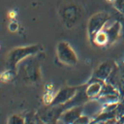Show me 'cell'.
Here are the masks:
<instances>
[{
  "label": "cell",
  "mask_w": 124,
  "mask_h": 124,
  "mask_svg": "<svg viewBox=\"0 0 124 124\" xmlns=\"http://www.w3.org/2000/svg\"><path fill=\"white\" fill-rule=\"evenodd\" d=\"M105 82L92 78L85 87V94L88 100L99 98L101 94Z\"/></svg>",
  "instance_id": "cell-7"
},
{
  "label": "cell",
  "mask_w": 124,
  "mask_h": 124,
  "mask_svg": "<svg viewBox=\"0 0 124 124\" xmlns=\"http://www.w3.org/2000/svg\"><path fill=\"white\" fill-rule=\"evenodd\" d=\"M43 51L42 44L29 45L25 47H17L11 49L7 54L6 67L7 69H12L17 71L18 66L21 62L27 59L28 57L35 55Z\"/></svg>",
  "instance_id": "cell-2"
},
{
  "label": "cell",
  "mask_w": 124,
  "mask_h": 124,
  "mask_svg": "<svg viewBox=\"0 0 124 124\" xmlns=\"http://www.w3.org/2000/svg\"><path fill=\"white\" fill-rule=\"evenodd\" d=\"M113 6L122 19V23H124V0H115Z\"/></svg>",
  "instance_id": "cell-12"
},
{
  "label": "cell",
  "mask_w": 124,
  "mask_h": 124,
  "mask_svg": "<svg viewBox=\"0 0 124 124\" xmlns=\"http://www.w3.org/2000/svg\"><path fill=\"white\" fill-rule=\"evenodd\" d=\"M18 72L16 70L7 69V71H4L1 75V81L3 83H9L17 77Z\"/></svg>",
  "instance_id": "cell-11"
},
{
  "label": "cell",
  "mask_w": 124,
  "mask_h": 124,
  "mask_svg": "<svg viewBox=\"0 0 124 124\" xmlns=\"http://www.w3.org/2000/svg\"><path fill=\"white\" fill-rule=\"evenodd\" d=\"M116 66V64L112 61H105L97 67V69L94 71L93 75L92 78H96V79L101 80L103 82H106L110 76L111 75L114 68Z\"/></svg>",
  "instance_id": "cell-8"
},
{
  "label": "cell",
  "mask_w": 124,
  "mask_h": 124,
  "mask_svg": "<svg viewBox=\"0 0 124 124\" xmlns=\"http://www.w3.org/2000/svg\"><path fill=\"white\" fill-rule=\"evenodd\" d=\"M45 58L43 51L21 62L17 77L26 84H36L41 80V66Z\"/></svg>",
  "instance_id": "cell-1"
},
{
  "label": "cell",
  "mask_w": 124,
  "mask_h": 124,
  "mask_svg": "<svg viewBox=\"0 0 124 124\" xmlns=\"http://www.w3.org/2000/svg\"><path fill=\"white\" fill-rule=\"evenodd\" d=\"M111 16L106 12H98L90 17L88 22V35L90 42L93 43L95 35L105 26Z\"/></svg>",
  "instance_id": "cell-4"
},
{
  "label": "cell",
  "mask_w": 124,
  "mask_h": 124,
  "mask_svg": "<svg viewBox=\"0 0 124 124\" xmlns=\"http://www.w3.org/2000/svg\"><path fill=\"white\" fill-rule=\"evenodd\" d=\"M118 89H120L121 93H124V64H122V66L119 67Z\"/></svg>",
  "instance_id": "cell-13"
},
{
  "label": "cell",
  "mask_w": 124,
  "mask_h": 124,
  "mask_svg": "<svg viewBox=\"0 0 124 124\" xmlns=\"http://www.w3.org/2000/svg\"><path fill=\"white\" fill-rule=\"evenodd\" d=\"M83 110V106L82 105L71 107L63 112V114L60 116L59 121L64 122V123H75L76 121L81 116H83L82 115Z\"/></svg>",
  "instance_id": "cell-9"
},
{
  "label": "cell",
  "mask_w": 124,
  "mask_h": 124,
  "mask_svg": "<svg viewBox=\"0 0 124 124\" xmlns=\"http://www.w3.org/2000/svg\"><path fill=\"white\" fill-rule=\"evenodd\" d=\"M26 119L20 115H13L9 118L8 122L11 124H23L26 123Z\"/></svg>",
  "instance_id": "cell-14"
},
{
  "label": "cell",
  "mask_w": 124,
  "mask_h": 124,
  "mask_svg": "<svg viewBox=\"0 0 124 124\" xmlns=\"http://www.w3.org/2000/svg\"><path fill=\"white\" fill-rule=\"evenodd\" d=\"M104 30L105 31L108 38L109 44L108 46L113 44L115 42L118 40L120 38L121 34H122V31H123V25H122V21H116L114 24H112L109 27H104Z\"/></svg>",
  "instance_id": "cell-10"
},
{
  "label": "cell",
  "mask_w": 124,
  "mask_h": 124,
  "mask_svg": "<svg viewBox=\"0 0 124 124\" xmlns=\"http://www.w3.org/2000/svg\"><path fill=\"white\" fill-rule=\"evenodd\" d=\"M80 87H65L61 88L56 94H54V100L49 106L65 105L70 102L79 91Z\"/></svg>",
  "instance_id": "cell-6"
},
{
  "label": "cell",
  "mask_w": 124,
  "mask_h": 124,
  "mask_svg": "<svg viewBox=\"0 0 124 124\" xmlns=\"http://www.w3.org/2000/svg\"><path fill=\"white\" fill-rule=\"evenodd\" d=\"M18 24L16 22V21H11V23L9 24V31H16V30L18 29Z\"/></svg>",
  "instance_id": "cell-16"
},
{
  "label": "cell",
  "mask_w": 124,
  "mask_h": 124,
  "mask_svg": "<svg viewBox=\"0 0 124 124\" xmlns=\"http://www.w3.org/2000/svg\"><path fill=\"white\" fill-rule=\"evenodd\" d=\"M89 122V118L88 116H81L78 120L76 121L75 123H88Z\"/></svg>",
  "instance_id": "cell-15"
},
{
  "label": "cell",
  "mask_w": 124,
  "mask_h": 124,
  "mask_svg": "<svg viewBox=\"0 0 124 124\" xmlns=\"http://www.w3.org/2000/svg\"><path fill=\"white\" fill-rule=\"evenodd\" d=\"M57 60L66 66H73L78 61V55L69 43L61 41L56 46Z\"/></svg>",
  "instance_id": "cell-3"
},
{
  "label": "cell",
  "mask_w": 124,
  "mask_h": 124,
  "mask_svg": "<svg viewBox=\"0 0 124 124\" xmlns=\"http://www.w3.org/2000/svg\"><path fill=\"white\" fill-rule=\"evenodd\" d=\"M62 21L67 28H71L78 23L81 16V10L76 4H70L60 10Z\"/></svg>",
  "instance_id": "cell-5"
}]
</instances>
